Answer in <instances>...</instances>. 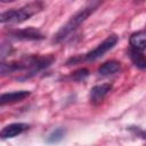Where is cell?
<instances>
[{"instance_id": "6", "label": "cell", "mask_w": 146, "mask_h": 146, "mask_svg": "<svg viewBox=\"0 0 146 146\" xmlns=\"http://www.w3.org/2000/svg\"><path fill=\"white\" fill-rule=\"evenodd\" d=\"M29 128H30V125L27 123H23V122L10 123V124H8V125L2 128V130L0 132V137L2 139L13 138V137H16V136L21 135L22 132L26 131Z\"/></svg>"}, {"instance_id": "7", "label": "cell", "mask_w": 146, "mask_h": 146, "mask_svg": "<svg viewBox=\"0 0 146 146\" xmlns=\"http://www.w3.org/2000/svg\"><path fill=\"white\" fill-rule=\"evenodd\" d=\"M113 86L111 83H103V84H98L91 88L90 90V102L92 104H98L100 103L105 96L112 90Z\"/></svg>"}, {"instance_id": "14", "label": "cell", "mask_w": 146, "mask_h": 146, "mask_svg": "<svg viewBox=\"0 0 146 146\" xmlns=\"http://www.w3.org/2000/svg\"><path fill=\"white\" fill-rule=\"evenodd\" d=\"M11 51V47L10 44H7L5 42H2L1 44V51H0V55H1V59H3L5 57H7Z\"/></svg>"}, {"instance_id": "13", "label": "cell", "mask_w": 146, "mask_h": 146, "mask_svg": "<svg viewBox=\"0 0 146 146\" xmlns=\"http://www.w3.org/2000/svg\"><path fill=\"white\" fill-rule=\"evenodd\" d=\"M88 76H89V70L83 67V68H79V70L74 71V72L71 74L70 79L73 80V81H83V80L87 79Z\"/></svg>"}, {"instance_id": "5", "label": "cell", "mask_w": 146, "mask_h": 146, "mask_svg": "<svg viewBox=\"0 0 146 146\" xmlns=\"http://www.w3.org/2000/svg\"><path fill=\"white\" fill-rule=\"evenodd\" d=\"M9 38L14 40H21V41H36L44 39V35L36 29L33 27H26L21 30H11L9 31Z\"/></svg>"}, {"instance_id": "2", "label": "cell", "mask_w": 146, "mask_h": 146, "mask_svg": "<svg viewBox=\"0 0 146 146\" xmlns=\"http://www.w3.org/2000/svg\"><path fill=\"white\" fill-rule=\"evenodd\" d=\"M43 8V3L40 1L30 2L18 9H10L8 11H5L0 15V22L1 23H22L32 17L34 14L39 13Z\"/></svg>"}, {"instance_id": "12", "label": "cell", "mask_w": 146, "mask_h": 146, "mask_svg": "<svg viewBox=\"0 0 146 146\" xmlns=\"http://www.w3.org/2000/svg\"><path fill=\"white\" fill-rule=\"evenodd\" d=\"M65 136H66V129L65 128H57V129L52 130L47 136L46 141L48 144H57V143L62 141Z\"/></svg>"}, {"instance_id": "8", "label": "cell", "mask_w": 146, "mask_h": 146, "mask_svg": "<svg viewBox=\"0 0 146 146\" xmlns=\"http://www.w3.org/2000/svg\"><path fill=\"white\" fill-rule=\"evenodd\" d=\"M31 95V91L27 90H18L13 92H6L0 96V105L3 106L6 104H13L17 102H22Z\"/></svg>"}, {"instance_id": "15", "label": "cell", "mask_w": 146, "mask_h": 146, "mask_svg": "<svg viewBox=\"0 0 146 146\" xmlns=\"http://www.w3.org/2000/svg\"><path fill=\"white\" fill-rule=\"evenodd\" d=\"M83 60V57L81 56H75V57H71L67 62H66V65H74V64H78L79 62Z\"/></svg>"}, {"instance_id": "1", "label": "cell", "mask_w": 146, "mask_h": 146, "mask_svg": "<svg viewBox=\"0 0 146 146\" xmlns=\"http://www.w3.org/2000/svg\"><path fill=\"white\" fill-rule=\"evenodd\" d=\"M102 5L100 1H89L86 6H83L81 9H79L74 15L70 17V19L58 30V32L54 36V42L55 43H60L65 39L68 38L71 33H73L99 6Z\"/></svg>"}, {"instance_id": "16", "label": "cell", "mask_w": 146, "mask_h": 146, "mask_svg": "<svg viewBox=\"0 0 146 146\" xmlns=\"http://www.w3.org/2000/svg\"><path fill=\"white\" fill-rule=\"evenodd\" d=\"M136 133H138L141 138H145V139H146V130H138V129H137V130H136Z\"/></svg>"}, {"instance_id": "3", "label": "cell", "mask_w": 146, "mask_h": 146, "mask_svg": "<svg viewBox=\"0 0 146 146\" xmlns=\"http://www.w3.org/2000/svg\"><path fill=\"white\" fill-rule=\"evenodd\" d=\"M55 60V57L52 55H47V56H26L21 59L24 71L26 72L24 76L19 78L18 80H25L30 79L34 75H36L39 72L42 70L49 67Z\"/></svg>"}, {"instance_id": "10", "label": "cell", "mask_w": 146, "mask_h": 146, "mask_svg": "<svg viewBox=\"0 0 146 146\" xmlns=\"http://www.w3.org/2000/svg\"><path fill=\"white\" fill-rule=\"evenodd\" d=\"M121 70V64L117 60H108L98 67V74L102 76H108L117 73Z\"/></svg>"}, {"instance_id": "4", "label": "cell", "mask_w": 146, "mask_h": 146, "mask_svg": "<svg viewBox=\"0 0 146 146\" xmlns=\"http://www.w3.org/2000/svg\"><path fill=\"white\" fill-rule=\"evenodd\" d=\"M119 41V38L115 34H112L110 36H107L102 43H99L95 49H92L91 51L87 52L83 56V60L86 62H94L100 57H103L107 51H110Z\"/></svg>"}, {"instance_id": "9", "label": "cell", "mask_w": 146, "mask_h": 146, "mask_svg": "<svg viewBox=\"0 0 146 146\" xmlns=\"http://www.w3.org/2000/svg\"><path fill=\"white\" fill-rule=\"evenodd\" d=\"M129 43L135 50H145L146 49V31H138L130 35Z\"/></svg>"}, {"instance_id": "11", "label": "cell", "mask_w": 146, "mask_h": 146, "mask_svg": "<svg viewBox=\"0 0 146 146\" xmlns=\"http://www.w3.org/2000/svg\"><path fill=\"white\" fill-rule=\"evenodd\" d=\"M130 59L133 63V65L140 70H145L146 68V55H144L141 51L139 50H135L131 49L130 52Z\"/></svg>"}]
</instances>
